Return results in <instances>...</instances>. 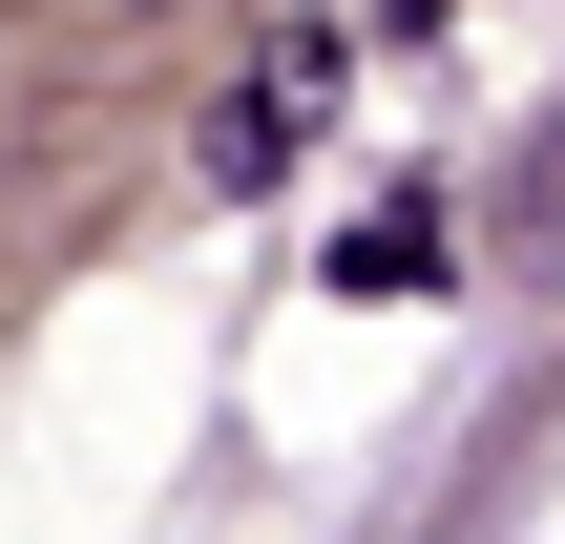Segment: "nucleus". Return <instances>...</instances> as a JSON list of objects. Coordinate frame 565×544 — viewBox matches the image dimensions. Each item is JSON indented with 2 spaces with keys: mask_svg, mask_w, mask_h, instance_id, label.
Here are the masks:
<instances>
[{
  "mask_svg": "<svg viewBox=\"0 0 565 544\" xmlns=\"http://www.w3.org/2000/svg\"><path fill=\"white\" fill-rule=\"evenodd\" d=\"M335 126V21H294L231 105H210V189H294V147Z\"/></svg>",
  "mask_w": 565,
  "mask_h": 544,
  "instance_id": "f257e3e1",
  "label": "nucleus"
},
{
  "mask_svg": "<svg viewBox=\"0 0 565 544\" xmlns=\"http://www.w3.org/2000/svg\"><path fill=\"white\" fill-rule=\"evenodd\" d=\"M63 21H147V0H63Z\"/></svg>",
  "mask_w": 565,
  "mask_h": 544,
  "instance_id": "f03ea898",
  "label": "nucleus"
}]
</instances>
